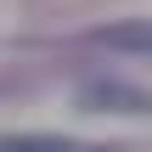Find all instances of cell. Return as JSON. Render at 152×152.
<instances>
[{
  "instance_id": "1",
  "label": "cell",
  "mask_w": 152,
  "mask_h": 152,
  "mask_svg": "<svg viewBox=\"0 0 152 152\" xmlns=\"http://www.w3.org/2000/svg\"><path fill=\"white\" fill-rule=\"evenodd\" d=\"M96 39H102V45H113V51H135V56H152V17L107 23V28H96Z\"/></svg>"
},
{
  "instance_id": "2",
  "label": "cell",
  "mask_w": 152,
  "mask_h": 152,
  "mask_svg": "<svg viewBox=\"0 0 152 152\" xmlns=\"http://www.w3.org/2000/svg\"><path fill=\"white\" fill-rule=\"evenodd\" d=\"M0 152H79L68 135H45V130H23V135H0Z\"/></svg>"
}]
</instances>
